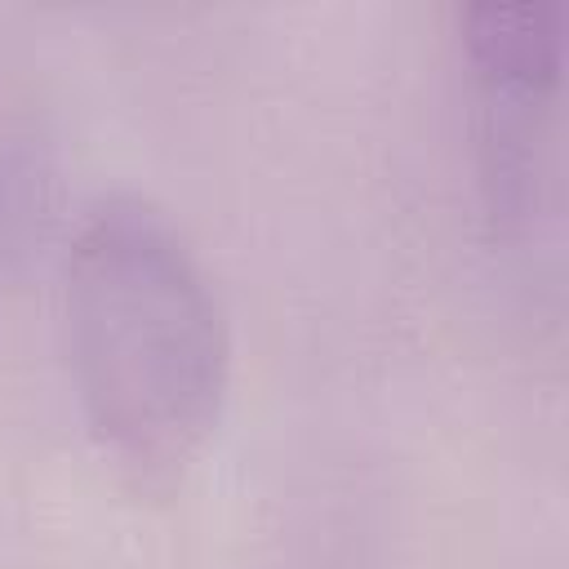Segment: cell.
<instances>
[{
    "label": "cell",
    "instance_id": "cell-1",
    "mask_svg": "<svg viewBox=\"0 0 569 569\" xmlns=\"http://www.w3.org/2000/svg\"><path fill=\"white\" fill-rule=\"evenodd\" d=\"M62 333L98 449L133 489H173L222 418L231 338L164 209L102 196L80 213L62 253Z\"/></svg>",
    "mask_w": 569,
    "mask_h": 569
},
{
    "label": "cell",
    "instance_id": "cell-2",
    "mask_svg": "<svg viewBox=\"0 0 569 569\" xmlns=\"http://www.w3.org/2000/svg\"><path fill=\"white\" fill-rule=\"evenodd\" d=\"M565 4H467L458 9L462 53L480 80L489 156H516L529 138L533 107L547 102L565 71Z\"/></svg>",
    "mask_w": 569,
    "mask_h": 569
}]
</instances>
